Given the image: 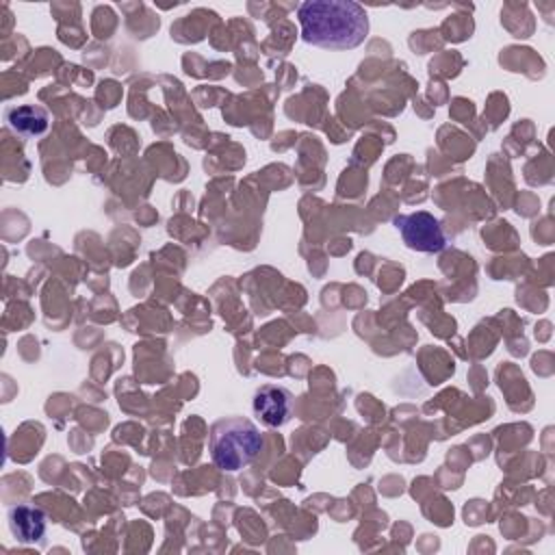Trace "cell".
<instances>
[{"instance_id":"8992f818","label":"cell","mask_w":555,"mask_h":555,"mask_svg":"<svg viewBox=\"0 0 555 555\" xmlns=\"http://www.w3.org/2000/svg\"><path fill=\"white\" fill-rule=\"evenodd\" d=\"M7 126L22 137H37L48 130V113L35 104L9 106L4 111Z\"/></svg>"},{"instance_id":"277c9868","label":"cell","mask_w":555,"mask_h":555,"mask_svg":"<svg viewBox=\"0 0 555 555\" xmlns=\"http://www.w3.org/2000/svg\"><path fill=\"white\" fill-rule=\"evenodd\" d=\"M254 414L267 427H282L293 416V395L282 386H260L251 401Z\"/></svg>"},{"instance_id":"6da1fadb","label":"cell","mask_w":555,"mask_h":555,"mask_svg":"<svg viewBox=\"0 0 555 555\" xmlns=\"http://www.w3.org/2000/svg\"><path fill=\"white\" fill-rule=\"evenodd\" d=\"M306 43L325 50L358 48L369 35L364 7L351 0H308L297 9Z\"/></svg>"},{"instance_id":"7a4b0ae2","label":"cell","mask_w":555,"mask_h":555,"mask_svg":"<svg viewBox=\"0 0 555 555\" xmlns=\"http://www.w3.org/2000/svg\"><path fill=\"white\" fill-rule=\"evenodd\" d=\"M260 429L243 416H225L212 423L208 434L210 460L219 470L236 473L249 466L262 451Z\"/></svg>"},{"instance_id":"5b68a950","label":"cell","mask_w":555,"mask_h":555,"mask_svg":"<svg viewBox=\"0 0 555 555\" xmlns=\"http://www.w3.org/2000/svg\"><path fill=\"white\" fill-rule=\"evenodd\" d=\"M7 520L13 538L20 544H35L43 542L46 535V514L41 507L33 503H15L7 509Z\"/></svg>"},{"instance_id":"3957f363","label":"cell","mask_w":555,"mask_h":555,"mask_svg":"<svg viewBox=\"0 0 555 555\" xmlns=\"http://www.w3.org/2000/svg\"><path fill=\"white\" fill-rule=\"evenodd\" d=\"M395 225L405 243V247L414 251H425V254H436L447 247V236L444 230L431 212L416 210L410 215H399L395 219Z\"/></svg>"}]
</instances>
